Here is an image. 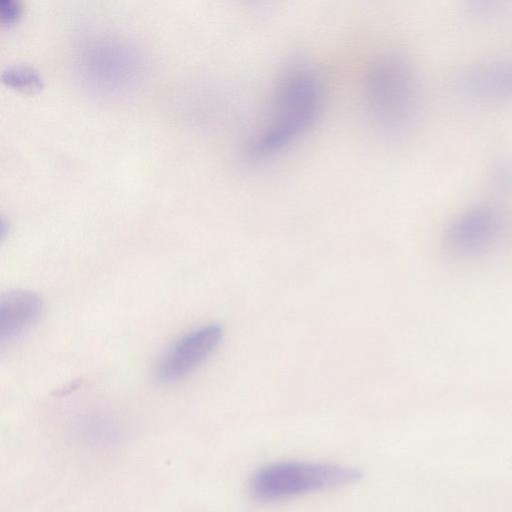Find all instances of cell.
I'll use <instances>...</instances> for the list:
<instances>
[{
    "label": "cell",
    "instance_id": "1",
    "mask_svg": "<svg viewBox=\"0 0 512 512\" xmlns=\"http://www.w3.org/2000/svg\"><path fill=\"white\" fill-rule=\"evenodd\" d=\"M271 96L264 119L248 141L252 161L272 159L306 134L319 117L323 88L313 72L301 68L287 73Z\"/></svg>",
    "mask_w": 512,
    "mask_h": 512
},
{
    "label": "cell",
    "instance_id": "2",
    "mask_svg": "<svg viewBox=\"0 0 512 512\" xmlns=\"http://www.w3.org/2000/svg\"><path fill=\"white\" fill-rule=\"evenodd\" d=\"M364 107L380 132L397 136L406 132L420 109L418 79L411 63L398 54L374 60L364 76Z\"/></svg>",
    "mask_w": 512,
    "mask_h": 512
},
{
    "label": "cell",
    "instance_id": "3",
    "mask_svg": "<svg viewBox=\"0 0 512 512\" xmlns=\"http://www.w3.org/2000/svg\"><path fill=\"white\" fill-rule=\"evenodd\" d=\"M356 468L329 462L280 461L259 468L248 490L260 502H273L342 487L359 480Z\"/></svg>",
    "mask_w": 512,
    "mask_h": 512
},
{
    "label": "cell",
    "instance_id": "4",
    "mask_svg": "<svg viewBox=\"0 0 512 512\" xmlns=\"http://www.w3.org/2000/svg\"><path fill=\"white\" fill-rule=\"evenodd\" d=\"M223 330L208 324L181 336L156 363L154 375L162 384H172L201 365L221 342Z\"/></svg>",
    "mask_w": 512,
    "mask_h": 512
},
{
    "label": "cell",
    "instance_id": "5",
    "mask_svg": "<svg viewBox=\"0 0 512 512\" xmlns=\"http://www.w3.org/2000/svg\"><path fill=\"white\" fill-rule=\"evenodd\" d=\"M502 224L500 213L490 205L472 207L457 216L446 232L448 251L457 256H471L487 247Z\"/></svg>",
    "mask_w": 512,
    "mask_h": 512
},
{
    "label": "cell",
    "instance_id": "6",
    "mask_svg": "<svg viewBox=\"0 0 512 512\" xmlns=\"http://www.w3.org/2000/svg\"><path fill=\"white\" fill-rule=\"evenodd\" d=\"M453 87L473 98L512 97V57L481 61L459 70Z\"/></svg>",
    "mask_w": 512,
    "mask_h": 512
},
{
    "label": "cell",
    "instance_id": "7",
    "mask_svg": "<svg viewBox=\"0 0 512 512\" xmlns=\"http://www.w3.org/2000/svg\"><path fill=\"white\" fill-rule=\"evenodd\" d=\"M43 309L41 298L32 291L11 290L0 298V343L14 341L35 324Z\"/></svg>",
    "mask_w": 512,
    "mask_h": 512
},
{
    "label": "cell",
    "instance_id": "8",
    "mask_svg": "<svg viewBox=\"0 0 512 512\" xmlns=\"http://www.w3.org/2000/svg\"><path fill=\"white\" fill-rule=\"evenodd\" d=\"M1 80L8 86L23 92L39 91L44 84L39 71L28 64H11L1 72Z\"/></svg>",
    "mask_w": 512,
    "mask_h": 512
},
{
    "label": "cell",
    "instance_id": "9",
    "mask_svg": "<svg viewBox=\"0 0 512 512\" xmlns=\"http://www.w3.org/2000/svg\"><path fill=\"white\" fill-rule=\"evenodd\" d=\"M491 181L496 190L506 195H512V160L497 159L491 167Z\"/></svg>",
    "mask_w": 512,
    "mask_h": 512
},
{
    "label": "cell",
    "instance_id": "10",
    "mask_svg": "<svg viewBox=\"0 0 512 512\" xmlns=\"http://www.w3.org/2000/svg\"><path fill=\"white\" fill-rule=\"evenodd\" d=\"M23 11V7L18 0H0V23L10 25L16 22Z\"/></svg>",
    "mask_w": 512,
    "mask_h": 512
}]
</instances>
